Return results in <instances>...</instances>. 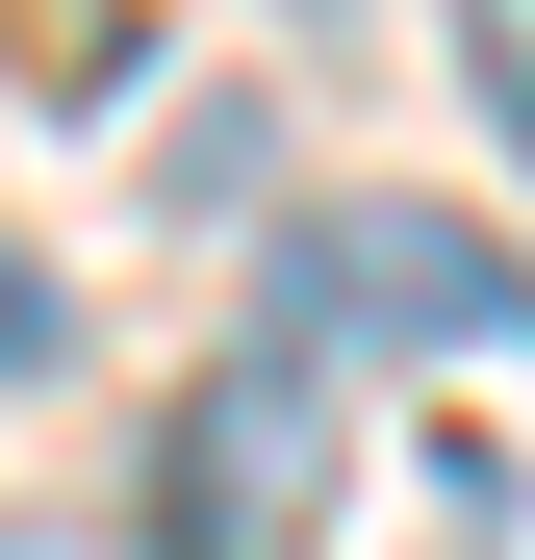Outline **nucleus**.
<instances>
[{
	"mask_svg": "<svg viewBox=\"0 0 535 560\" xmlns=\"http://www.w3.org/2000/svg\"><path fill=\"white\" fill-rule=\"evenodd\" d=\"M306 306L383 331V357H510V230H460V205H332V230H306Z\"/></svg>",
	"mask_w": 535,
	"mask_h": 560,
	"instance_id": "f03ea898",
	"label": "nucleus"
},
{
	"mask_svg": "<svg viewBox=\"0 0 535 560\" xmlns=\"http://www.w3.org/2000/svg\"><path fill=\"white\" fill-rule=\"evenodd\" d=\"M153 510H178V560H306V535H332V357H306V331H255L230 383L178 408Z\"/></svg>",
	"mask_w": 535,
	"mask_h": 560,
	"instance_id": "f257e3e1",
	"label": "nucleus"
},
{
	"mask_svg": "<svg viewBox=\"0 0 535 560\" xmlns=\"http://www.w3.org/2000/svg\"><path fill=\"white\" fill-rule=\"evenodd\" d=\"M460 77H485V128L535 103V0H460Z\"/></svg>",
	"mask_w": 535,
	"mask_h": 560,
	"instance_id": "7ed1b4c3",
	"label": "nucleus"
},
{
	"mask_svg": "<svg viewBox=\"0 0 535 560\" xmlns=\"http://www.w3.org/2000/svg\"><path fill=\"white\" fill-rule=\"evenodd\" d=\"M0 560H51V535H0Z\"/></svg>",
	"mask_w": 535,
	"mask_h": 560,
	"instance_id": "39448f33",
	"label": "nucleus"
},
{
	"mask_svg": "<svg viewBox=\"0 0 535 560\" xmlns=\"http://www.w3.org/2000/svg\"><path fill=\"white\" fill-rule=\"evenodd\" d=\"M51 357H77V306H51L26 255H0V383H51Z\"/></svg>",
	"mask_w": 535,
	"mask_h": 560,
	"instance_id": "20e7f679",
	"label": "nucleus"
}]
</instances>
